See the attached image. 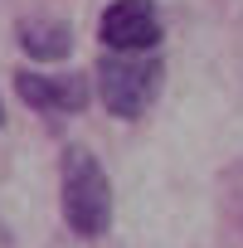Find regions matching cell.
Listing matches in <instances>:
<instances>
[{
  "instance_id": "obj_1",
  "label": "cell",
  "mask_w": 243,
  "mask_h": 248,
  "mask_svg": "<svg viewBox=\"0 0 243 248\" xmlns=\"http://www.w3.org/2000/svg\"><path fill=\"white\" fill-rule=\"evenodd\" d=\"M59 204L63 224L78 238H102L112 229V180L88 146H68L59 161Z\"/></svg>"
},
{
  "instance_id": "obj_2",
  "label": "cell",
  "mask_w": 243,
  "mask_h": 248,
  "mask_svg": "<svg viewBox=\"0 0 243 248\" xmlns=\"http://www.w3.org/2000/svg\"><path fill=\"white\" fill-rule=\"evenodd\" d=\"M161 83H166V63L156 54H102L97 63L102 107L122 122H137L161 97Z\"/></svg>"
},
{
  "instance_id": "obj_3",
  "label": "cell",
  "mask_w": 243,
  "mask_h": 248,
  "mask_svg": "<svg viewBox=\"0 0 243 248\" xmlns=\"http://www.w3.org/2000/svg\"><path fill=\"white\" fill-rule=\"evenodd\" d=\"M97 39L107 54H156L166 39V20L156 10V0H112L97 20Z\"/></svg>"
},
{
  "instance_id": "obj_4",
  "label": "cell",
  "mask_w": 243,
  "mask_h": 248,
  "mask_svg": "<svg viewBox=\"0 0 243 248\" xmlns=\"http://www.w3.org/2000/svg\"><path fill=\"white\" fill-rule=\"evenodd\" d=\"M15 93H20L25 107H34V112H44V117L83 112L88 97H92L88 78H78V73H34V68H20V73H15Z\"/></svg>"
},
{
  "instance_id": "obj_5",
  "label": "cell",
  "mask_w": 243,
  "mask_h": 248,
  "mask_svg": "<svg viewBox=\"0 0 243 248\" xmlns=\"http://www.w3.org/2000/svg\"><path fill=\"white\" fill-rule=\"evenodd\" d=\"M15 39H20V49H25L34 63H59V59L73 49V30H68L63 20H49V15H30V20H20Z\"/></svg>"
},
{
  "instance_id": "obj_6",
  "label": "cell",
  "mask_w": 243,
  "mask_h": 248,
  "mask_svg": "<svg viewBox=\"0 0 243 248\" xmlns=\"http://www.w3.org/2000/svg\"><path fill=\"white\" fill-rule=\"evenodd\" d=\"M0 243H10V229H5V224H0Z\"/></svg>"
},
{
  "instance_id": "obj_7",
  "label": "cell",
  "mask_w": 243,
  "mask_h": 248,
  "mask_svg": "<svg viewBox=\"0 0 243 248\" xmlns=\"http://www.w3.org/2000/svg\"><path fill=\"white\" fill-rule=\"evenodd\" d=\"M0 122H5V107H0Z\"/></svg>"
}]
</instances>
